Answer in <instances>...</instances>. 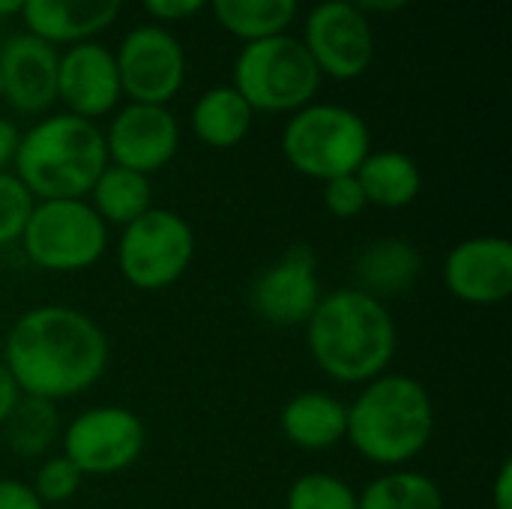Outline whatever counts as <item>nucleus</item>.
Wrapping results in <instances>:
<instances>
[{
    "instance_id": "obj_35",
    "label": "nucleus",
    "mask_w": 512,
    "mask_h": 509,
    "mask_svg": "<svg viewBox=\"0 0 512 509\" xmlns=\"http://www.w3.org/2000/svg\"><path fill=\"white\" fill-rule=\"evenodd\" d=\"M348 3H354L363 15H369V12H399L411 0H348Z\"/></svg>"
},
{
    "instance_id": "obj_32",
    "label": "nucleus",
    "mask_w": 512,
    "mask_h": 509,
    "mask_svg": "<svg viewBox=\"0 0 512 509\" xmlns=\"http://www.w3.org/2000/svg\"><path fill=\"white\" fill-rule=\"evenodd\" d=\"M21 132L9 117H0V174L15 162V150H18Z\"/></svg>"
},
{
    "instance_id": "obj_34",
    "label": "nucleus",
    "mask_w": 512,
    "mask_h": 509,
    "mask_svg": "<svg viewBox=\"0 0 512 509\" xmlns=\"http://www.w3.org/2000/svg\"><path fill=\"white\" fill-rule=\"evenodd\" d=\"M492 504H495V509H512V462H504L498 477H495Z\"/></svg>"
},
{
    "instance_id": "obj_20",
    "label": "nucleus",
    "mask_w": 512,
    "mask_h": 509,
    "mask_svg": "<svg viewBox=\"0 0 512 509\" xmlns=\"http://www.w3.org/2000/svg\"><path fill=\"white\" fill-rule=\"evenodd\" d=\"M354 177L360 180L366 201L384 210L408 207L423 189V174L417 162L402 150H372L360 162Z\"/></svg>"
},
{
    "instance_id": "obj_12",
    "label": "nucleus",
    "mask_w": 512,
    "mask_h": 509,
    "mask_svg": "<svg viewBox=\"0 0 512 509\" xmlns=\"http://www.w3.org/2000/svg\"><path fill=\"white\" fill-rule=\"evenodd\" d=\"M318 258L306 243L291 246L276 264H270L249 288L255 315L276 327L306 324L321 303Z\"/></svg>"
},
{
    "instance_id": "obj_25",
    "label": "nucleus",
    "mask_w": 512,
    "mask_h": 509,
    "mask_svg": "<svg viewBox=\"0 0 512 509\" xmlns=\"http://www.w3.org/2000/svg\"><path fill=\"white\" fill-rule=\"evenodd\" d=\"M3 429H6V444L18 456H42L60 435V417L54 402L21 396Z\"/></svg>"
},
{
    "instance_id": "obj_28",
    "label": "nucleus",
    "mask_w": 512,
    "mask_h": 509,
    "mask_svg": "<svg viewBox=\"0 0 512 509\" xmlns=\"http://www.w3.org/2000/svg\"><path fill=\"white\" fill-rule=\"evenodd\" d=\"M30 489L42 501V507L45 504H63L81 489V471L66 456H54V459L39 465Z\"/></svg>"
},
{
    "instance_id": "obj_13",
    "label": "nucleus",
    "mask_w": 512,
    "mask_h": 509,
    "mask_svg": "<svg viewBox=\"0 0 512 509\" xmlns=\"http://www.w3.org/2000/svg\"><path fill=\"white\" fill-rule=\"evenodd\" d=\"M105 135V150L108 162L138 171V174H153L165 168L180 147V126L177 117L168 111V105H141L129 102L114 114L108 123Z\"/></svg>"
},
{
    "instance_id": "obj_16",
    "label": "nucleus",
    "mask_w": 512,
    "mask_h": 509,
    "mask_svg": "<svg viewBox=\"0 0 512 509\" xmlns=\"http://www.w3.org/2000/svg\"><path fill=\"white\" fill-rule=\"evenodd\" d=\"M447 291L471 306H492L512 294V243L507 237H471L444 261Z\"/></svg>"
},
{
    "instance_id": "obj_30",
    "label": "nucleus",
    "mask_w": 512,
    "mask_h": 509,
    "mask_svg": "<svg viewBox=\"0 0 512 509\" xmlns=\"http://www.w3.org/2000/svg\"><path fill=\"white\" fill-rule=\"evenodd\" d=\"M210 0H141L144 12L153 18V24H174V21H189L198 15Z\"/></svg>"
},
{
    "instance_id": "obj_6",
    "label": "nucleus",
    "mask_w": 512,
    "mask_h": 509,
    "mask_svg": "<svg viewBox=\"0 0 512 509\" xmlns=\"http://www.w3.org/2000/svg\"><path fill=\"white\" fill-rule=\"evenodd\" d=\"M324 75L291 33L243 42L234 60V90L252 111L294 114L315 102Z\"/></svg>"
},
{
    "instance_id": "obj_29",
    "label": "nucleus",
    "mask_w": 512,
    "mask_h": 509,
    "mask_svg": "<svg viewBox=\"0 0 512 509\" xmlns=\"http://www.w3.org/2000/svg\"><path fill=\"white\" fill-rule=\"evenodd\" d=\"M324 207L336 219H357L369 207V201H366L360 180L354 174H345V177H333L324 183Z\"/></svg>"
},
{
    "instance_id": "obj_10",
    "label": "nucleus",
    "mask_w": 512,
    "mask_h": 509,
    "mask_svg": "<svg viewBox=\"0 0 512 509\" xmlns=\"http://www.w3.org/2000/svg\"><path fill=\"white\" fill-rule=\"evenodd\" d=\"M318 72L336 81H354L375 60V30L348 0H321L312 6L300 36Z\"/></svg>"
},
{
    "instance_id": "obj_14",
    "label": "nucleus",
    "mask_w": 512,
    "mask_h": 509,
    "mask_svg": "<svg viewBox=\"0 0 512 509\" xmlns=\"http://www.w3.org/2000/svg\"><path fill=\"white\" fill-rule=\"evenodd\" d=\"M120 75L114 51L96 39L69 45L57 60V102L66 114L81 120H99L120 102Z\"/></svg>"
},
{
    "instance_id": "obj_5",
    "label": "nucleus",
    "mask_w": 512,
    "mask_h": 509,
    "mask_svg": "<svg viewBox=\"0 0 512 509\" xmlns=\"http://www.w3.org/2000/svg\"><path fill=\"white\" fill-rule=\"evenodd\" d=\"M282 153L294 171L327 183L360 168L372 153V132L357 111L333 102H312L288 117Z\"/></svg>"
},
{
    "instance_id": "obj_37",
    "label": "nucleus",
    "mask_w": 512,
    "mask_h": 509,
    "mask_svg": "<svg viewBox=\"0 0 512 509\" xmlns=\"http://www.w3.org/2000/svg\"><path fill=\"white\" fill-rule=\"evenodd\" d=\"M0 102H3V87H0Z\"/></svg>"
},
{
    "instance_id": "obj_36",
    "label": "nucleus",
    "mask_w": 512,
    "mask_h": 509,
    "mask_svg": "<svg viewBox=\"0 0 512 509\" xmlns=\"http://www.w3.org/2000/svg\"><path fill=\"white\" fill-rule=\"evenodd\" d=\"M24 3H27V0H0V18L21 15V12H24Z\"/></svg>"
},
{
    "instance_id": "obj_3",
    "label": "nucleus",
    "mask_w": 512,
    "mask_h": 509,
    "mask_svg": "<svg viewBox=\"0 0 512 509\" xmlns=\"http://www.w3.org/2000/svg\"><path fill=\"white\" fill-rule=\"evenodd\" d=\"M12 165L36 201H81L108 168L105 135L93 120L48 114L21 135Z\"/></svg>"
},
{
    "instance_id": "obj_31",
    "label": "nucleus",
    "mask_w": 512,
    "mask_h": 509,
    "mask_svg": "<svg viewBox=\"0 0 512 509\" xmlns=\"http://www.w3.org/2000/svg\"><path fill=\"white\" fill-rule=\"evenodd\" d=\"M0 509H45L27 483L0 480Z\"/></svg>"
},
{
    "instance_id": "obj_4",
    "label": "nucleus",
    "mask_w": 512,
    "mask_h": 509,
    "mask_svg": "<svg viewBox=\"0 0 512 509\" xmlns=\"http://www.w3.org/2000/svg\"><path fill=\"white\" fill-rule=\"evenodd\" d=\"M435 432L429 390L411 375H378L348 405L345 438L351 447L387 468L417 459Z\"/></svg>"
},
{
    "instance_id": "obj_11",
    "label": "nucleus",
    "mask_w": 512,
    "mask_h": 509,
    "mask_svg": "<svg viewBox=\"0 0 512 509\" xmlns=\"http://www.w3.org/2000/svg\"><path fill=\"white\" fill-rule=\"evenodd\" d=\"M144 426L126 408H90L63 432V456L84 474H117L138 462Z\"/></svg>"
},
{
    "instance_id": "obj_15",
    "label": "nucleus",
    "mask_w": 512,
    "mask_h": 509,
    "mask_svg": "<svg viewBox=\"0 0 512 509\" xmlns=\"http://www.w3.org/2000/svg\"><path fill=\"white\" fill-rule=\"evenodd\" d=\"M57 60L60 51L45 39L27 30L9 36L0 45L3 102L24 117L51 111L57 102Z\"/></svg>"
},
{
    "instance_id": "obj_9",
    "label": "nucleus",
    "mask_w": 512,
    "mask_h": 509,
    "mask_svg": "<svg viewBox=\"0 0 512 509\" xmlns=\"http://www.w3.org/2000/svg\"><path fill=\"white\" fill-rule=\"evenodd\" d=\"M120 90L129 102L168 105L186 84V51L162 24L132 27L114 51Z\"/></svg>"
},
{
    "instance_id": "obj_18",
    "label": "nucleus",
    "mask_w": 512,
    "mask_h": 509,
    "mask_svg": "<svg viewBox=\"0 0 512 509\" xmlns=\"http://www.w3.org/2000/svg\"><path fill=\"white\" fill-rule=\"evenodd\" d=\"M423 273V258L420 252L399 237H384L369 243L357 264H354V276H357V291L375 297V300H387V297H402L414 288V282Z\"/></svg>"
},
{
    "instance_id": "obj_19",
    "label": "nucleus",
    "mask_w": 512,
    "mask_h": 509,
    "mask_svg": "<svg viewBox=\"0 0 512 509\" xmlns=\"http://www.w3.org/2000/svg\"><path fill=\"white\" fill-rule=\"evenodd\" d=\"M348 405L330 393H300L282 408V432L300 450H330L345 438Z\"/></svg>"
},
{
    "instance_id": "obj_24",
    "label": "nucleus",
    "mask_w": 512,
    "mask_h": 509,
    "mask_svg": "<svg viewBox=\"0 0 512 509\" xmlns=\"http://www.w3.org/2000/svg\"><path fill=\"white\" fill-rule=\"evenodd\" d=\"M357 509H444L441 486L417 471H393L366 486Z\"/></svg>"
},
{
    "instance_id": "obj_7",
    "label": "nucleus",
    "mask_w": 512,
    "mask_h": 509,
    "mask_svg": "<svg viewBox=\"0 0 512 509\" xmlns=\"http://www.w3.org/2000/svg\"><path fill=\"white\" fill-rule=\"evenodd\" d=\"M27 258L51 273L93 267L108 246V228L84 201H36L21 234Z\"/></svg>"
},
{
    "instance_id": "obj_22",
    "label": "nucleus",
    "mask_w": 512,
    "mask_h": 509,
    "mask_svg": "<svg viewBox=\"0 0 512 509\" xmlns=\"http://www.w3.org/2000/svg\"><path fill=\"white\" fill-rule=\"evenodd\" d=\"M90 198H93L90 207L96 210V216L102 222L126 228L129 222H135L138 216H144L153 207V186H150L147 174H138V171L108 162V168L93 183Z\"/></svg>"
},
{
    "instance_id": "obj_17",
    "label": "nucleus",
    "mask_w": 512,
    "mask_h": 509,
    "mask_svg": "<svg viewBox=\"0 0 512 509\" xmlns=\"http://www.w3.org/2000/svg\"><path fill=\"white\" fill-rule=\"evenodd\" d=\"M123 9V0H27L24 24L27 33L48 45H78L105 33Z\"/></svg>"
},
{
    "instance_id": "obj_2",
    "label": "nucleus",
    "mask_w": 512,
    "mask_h": 509,
    "mask_svg": "<svg viewBox=\"0 0 512 509\" xmlns=\"http://www.w3.org/2000/svg\"><path fill=\"white\" fill-rule=\"evenodd\" d=\"M306 342L315 366L342 384H369L396 354V321L390 309L357 291L324 294L306 321Z\"/></svg>"
},
{
    "instance_id": "obj_33",
    "label": "nucleus",
    "mask_w": 512,
    "mask_h": 509,
    "mask_svg": "<svg viewBox=\"0 0 512 509\" xmlns=\"http://www.w3.org/2000/svg\"><path fill=\"white\" fill-rule=\"evenodd\" d=\"M24 393L18 390V384H15V378L9 375V369L0 363V426L9 420V414L15 411V405H18V399H21Z\"/></svg>"
},
{
    "instance_id": "obj_21",
    "label": "nucleus",
    "mask_w": 512,
    "mask_h": 509,
    "mask_svg": "<svg viewBox=\"0 0 512 509\" xmlns=\"http://www.w3.org/2000/svg\"><path fill=\"white\" fill-rule=\"evenodd\" d=\"M252 117L255 111L231 84L210 87L207 93L198 96L192 108V132L201 144L213 150H228V147H237L249 135Z\"/></svg>"
},
{
    "instance_id": "obj_27",
    "label": "nucleus",
    "mask_w": 512,
    "mask_h": 509,
    "mask_svg": "<svg viewBox=\"0 0 512 509\" xmlns=\"http://www.w3.org/2000/svg\"><path fill=\"white\" fill-rule=\"evenodd\" d=\"M33 207L36 198L27 192V186L15 174L3 171L0 174V246L21 240Z\"/></svg>"
},
{
    "instance_id": "obj_1",
    "label": "nucleus",
    "mask_w": 512,
    "mask_h": 509,
    "mask_svg": "<svg viewBox=\"0 0 512 509\" xmlns=\"http://www.w3.org/2000/svg\"><path fill=\"white\" fill-rule=\"evenodd\" d=\"M3 366L24 396L72 399L90 390L108 369L102 327L69 306H36L24 312L6 339Z\"/></svg>"
},
{
    "instance_id": "obj_8",
    "label": "nucleus",
    "mask_w": 512,
    "mask_h": 509,
    "mask_svg": "<svg viewBox=\"0 0 512 509\" xmlns=\"http://www.w3.org/2000/svg\"><path fill=\"white\" fill-rule=\"evenodd\" d=\"M195 255L189 222L165 207H150L123 228L117 264L123 279L138 291H162L174 285Z\"/></svg>"
},
{
    "instance_id": "obj_26",
    "label": "nucleus",
    "mask_w": 512,
    "mask_h": 509,
    "mask_svg": "<svg viewBox=\"0 0 512 509\" xmlns=\"http://www.w3.org/2000/svg\"><path fill=\"white\" fill-rule=\"evenodd\" d=\"M288 509H357L354 489L333 474H303L288 489Z\"/></svg>"
},
{
    "instance_id": "obj_23",
    "label": "nucleus",
    "mask_w": 512,
    "mask_h": 509,
    "mask_svg": "<svg viewBox=\"0 0 512 509\" xmlns=\"http://www.w3.org/2000/svg\"><path fill=\"white\" fill-rule=\"evenodd\" d=\"M231 36L243 42L288 33L297 18L300 0H210L207 3Z\"/></svg>"
}]
</instances>
